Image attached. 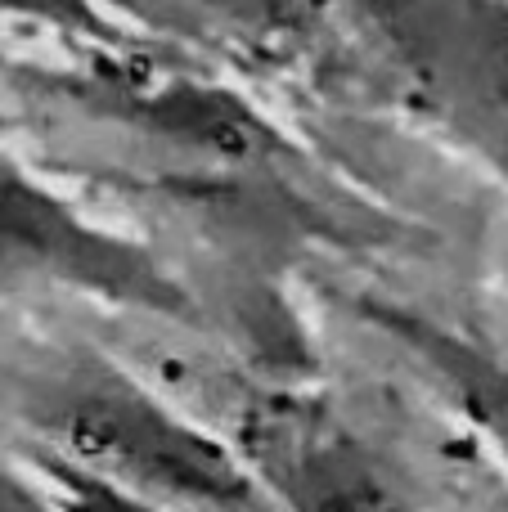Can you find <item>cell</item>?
<instances>
[{
	"label": "cell",
	"mask_w": 508,
	"mask_h": 512,
	"mask_svg": "<svg viewBox=\"0 0 508 512\" xmlns=\"http://www.w3.org/2000/svg\"><path fill=\"white\" fill-rule=\"evenodd\" d=\"M0 418L18 445L162 512H275L216 427L162 400L90 342L0 337Z\"/></svg>",
	"instance_id": "6da1fadb"
},
{
	"label": "cell",
	"mask_w": 508,
	"mask_h": 512,
	"mask_svg": "<svg viewBox=\"0 0 508 512\" xmlns=\"http://www.w3.org/2000/svg\"><path fill=\"white\" fill-rule=\"evenodd\" d=\"M383 90L508 185V0H338Z\"/></svg>",
	"instance_id": "7a4b0ae2"
},
{
	"label": "cell",
	"mask_w": 508,
	"mask_h": 512,
	"mask_svg": "<svg viewBox=\"0 0 508 512\" xmlns=\"http://www.w3.org/2000/svg\"><path fill=\"white\" fill-rule=\"evenodd\" d=\"M221 436L275 512H437L356 414L288 373L239 382L221 400Z\"/></svg>",
	"instance_id": "3957f363"
},
{
	"label": "cell",
	"mask_w": 508,
	"mask_h": 512,
	"mask_svg": "<svg viewBox=\"0 0 508 512\" xmlns=\"http://www.w3.org/2000/svg\"><path fill=\"white\" fill-rule=\"evenodd\" d=\"M0 292H68L180 328H212L207 306L153 248L90 221L27 162L0 149Z\"/></svg>",
	"instance_id": "277c9868"
},
{
	"label": "cell",
	"mask_w": 508,
	"mask_h": 512,
	"mask_svg": "<svg viewBox=\"0 0 508 512\" xmlns=\"http://www.w3.org/2000/svg\"><path fill=\"white\" fill-rule=\"evenodd\" d=\"M347 315L365 324L387 351L508 463V360L482 337L392 292H347Z\"/></svg>",
	"instance_id": "5b68a950"
},
{
	"label": "cell",
	"mask_w": 508,
	"mask_h": 512,
	"mask_svg": "<svg viewBox=\"0 0 508 512\" xmlns=\"http://www.w3.org/2000/svg\"><path fill=\"white\" fill-rule=\"evenodd\" d=\"M189 5L203 9L207 18H216L230 32L266 45L297 41L320 18V0H189Z\"/></svg>",
	"instance_id": "8992f818"
},
{
	"label": "cell",
	"mask_w": 508,
	"mask_h": 512,
	"mask_svg": "<svg viewBox=\"0 0 508 512\" xmlns=\"http://www.w3.org/2000/svg\"><path fill=\"white\" fill-rule=\"evenodd\" d=\"M0 18L50 27L72 41L81 36L95 50H122V27L104 9V0H0Z\"/></svg>",
	"instance_id": "52a82bcc"
},
{
	"label": "cell",
	"mask_w": 508,
	"mask_h": 512,
	"mask_svg": "<svg viewBox=\"0 0 508 512\" xmlns=\"http://www.w3.org/2000/svg\"><path fill=\"white\" fill-rule=\"evenodd\" d=\"M0 512H59L18 454L14 459L0 454Z\"/></svg>",
	"instance_id": "ba28073f"
},
{
	"label": "cell",
	"mask_w": 508,
	"mask_h": 512,
	"mask_svg": "<svg viewBox=\"0 0 508 512\" xmlns=\"http://www.w3.org/2000/svg\"><path fill=\"white\" fill-rule=\"evenodd\" d=\"M464 486H468V495L477 499V508L482 512H508V481H495V477H486V472H473Z\"/></svg>",
	"instance_id": "9c48e42d"
}]
</instances>
